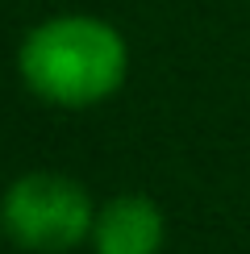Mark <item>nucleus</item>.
Segmentation results:
<instances>
[{"label": "nucleus", "instance_id": "obj_1", "mask_svg": "<svg viewBox=\"0 0 250 254\" xmlns=\"http://www.w3.org/2000/svg\"><path fill=\"white\" fill-rule=\"evenodd\" d=\"M17 75L55 109H96L125 88L129 42L96 13H55L21 38Z\"/></svg>", "mask_w": 250, "mask_h": 254}, {"label": "nucleus", "instance_id": "obj_2", "mask_svg": "<svg viewBox=\"0 0 250 254\" xmlns=\"http://www.w3.org/2000/svg\"><path fill=\"white\" fill-rule=\"evenodd\" d=\"M96 204L62 171H25L0 196V229L25 254H71L92 242Z\"/></svg>", "mask_w": 250, "mask_h": 254}, {"label": "nucleus", "instance_id": "obj_3", "mask_svg": "<svg viewBox=\"0 0 250 254\" xmlns=\"http://www.w3.org/2000/svg\"><path fill=\"white\" fill-rule=\"evenodd\" d=\"M167 242V217L150 196L121 192L96 204L92 250L96 254H159Z\"/></svg>", "mask_w": 250, "mask_h": 254}, {"label": "nucleus", "instance_id": "obj_4", "mask_svg": "<svg viewBox=\"0 0 250 254\" xmlns=\"http://www.w3.org/2000/svg\"><path fill=\"white\" fill-rule=\"evenodd\" d=\"M0 238H4V229H0Z\"/></svg>", "mask_w": 250, "mask_h": 254}]
</instances>
